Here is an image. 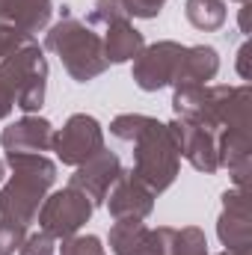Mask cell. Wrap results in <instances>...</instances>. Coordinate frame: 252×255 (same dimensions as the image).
Listing matches in <instances>:
<instances>
[{
    "instance_id": "1",
    "label": "cell",
    "mask_w": 252,
    "mask_h": 255,
    "mask_svg": "<svg viewBox=\"0 0 252 255\" xmlns=\"http://www.w3.org/2000/svg\"><path fill=\"white\" fill-rule=\"evenodd\" d=\"M110 133L116 139L133 142V175L148 184V190L163 193L169 190L181 169V154L175 145V136L169 125L142 116V113H122L110 122Z\"/></svg>"
},
{
    "instance_id": "2",
    "label": "cell",
    "mask_w": 252,
    "mask_h": 255,
    "mask_svg": "<svg viewBox=\"0 0 252 255\" xmlns=\"http://www.w3.org/2000/svg\"><path fill=\"white\" fill-rule=\"evenodd\" d=\"M250 83L241 86H178L172 92L175 119H187L214 133L226 128H250Z\"/></svg>"
},
{
    "instance_id": "3",
    "label": "cell",
    "mask_w": 252,
    "mask_h": 255,
    "mask_svg": "<svg viewBox=\"0 0 252 255\" xmlns=\"http://www.w3.org/2000/svg\"><path fill=\"white\" fill-rule=\"evenodd\" d=\"M6 166L12 175L0 187V220H12L30 229L45 196L57 184V163L45 154H6Z\"/></svg>"
},
{
    "instance_id": "4",
    "label": "cell",
    "mask_w": 252,
    "mask_h": 255,
    "mask_svg": "<svg viewBox=\"0 0 252 255\" xmlns=\"http://www.w3.org/2000/svg\"><path fill=\"white\" fill-rule=\"evenodd\" d=\"M48 86V60L36 39L12 51L0 60V119H6L15 107L24 116H36L45 104Z\"/></svg>"
},
{
    "instance_id": "5",
    "label": "cell",
    "mask_w": 252,
    "mask_h": 255,
    "mask_svg": "<svg viewBox=\"0 0 252 255\" xmlns=\"http://www.w3.org/2000/svg\"><path fill=\"white\" fill-rule=\"evenodd\" d=\"M45 48L60 57L63 68L77 83H89V80H95L98 74H104L110 68L107 57H104L101 36L89 24L77 21L68 9H63V18L48 30Z\"/></svg>"
},
{
    "instance_id": "6",
    "label": "cell",
    "mask_w": 252,
    "mask_h": 255,
    "mask_svg": "<svg viewBox=\"0 0 252 255\" xmlns=\"http://www.w3.org/2000/svg\"><path fill=\"white\" fill-rule=\"evenodd\" d=\"M92 211H95V205H92L80 190L63 187V190L45 196V202H42L36 220H39V229H42V232H48V235L57 238V241H65V238L77 235V232L89 223Z\"/></svg>"
},
{
    "instance_id": "7",
    "label": "cell",
    "mask_w": 252,
    "mask_h": 255,
    "mask_svg": "<svg viewBox=\"0 0 252 255\" xmlns=\"http://www.w3.org/2000/svg\"><path fill=\"white\" fill-rule=\"evenodd\" d=\"M101 148H104V128L95 116L74 113V116H68V122L60 130H54L51 151H57L60 163H65V166H80Z\"/></svg>"
},
{
    "instance_id": "8",
    "label": "cell",
    "mask_w": 252,
    "mask_h": 255,
    "mask_svg": "<svg viewBox=\"0 0 252 255\" xmlns=\"http://www.w3.org/2000/svg\"><path fill=\"white\" fill-rule=\"evenodd\" d=\"M181 54H184V45L172 42V39L145 45L139 51V57L133 60V83L142 92H157L163 86H172L175 68L181 63Z\"/></svg>"
},
{
    "instance_id": "9",
    "label": "cell",
    "mask_w": 252,
    "mask_h": 255,
    "mask_svg": "<svg viewBox=\"0 0 252 255\" xmlns=\"http://www.w3.org/2000/svg\"><path fill=\"white\" fill-rule=\"evenodd\" d=\"M154 199L157 196L148 190V184H142L130 169H122L104 202L113 223H142L154 211Z\"/></svg>"
},
{
    "instance_id": "10",
    "label": "cell",
    "mask_w": 252,
    "mask_h": 255,
    "mask_svg": "<svg viewBox=\"0 0 252 255\" xmlns=\"http://www.w3.org/2000/svg\"><path fill=\"white\" fill-rule=\"evenodd\" d=\"M119 175H122V160L113 151L101 148L98 154H92L89 160H83L80 166H74V175H71L68 187L80 190L92 205H101Z\"/></svg>"
},
{
    "instance_id": "11",
    "label": "cell",
    "mask_w": 252,
    "mask_h": 255,
    "mask_svg": "<svg viewBox=\"0 0 252 255\" xmlns=\"http://www.w3.org/2000/svg\"><path fill=\"white\" fill-rule=\"evenodd\" d=\"M169 130L175 136L178 154L193 169H199L205 175H214L220 169V163H217V133L214 130L196 125V122H187V119H172Z\"/></svg>"
},
{
    "instance_id": "12",
    "label": "cell",
    "mask_w": 252,
    "mask_h": 255,
    "mask_svg": "<svg viewBox=\"0 0 252 255\" xmlns=\"http://www.w3.org/2000/svg\"><path fill=\"white\" fill-rule=\"evenodd\" d=\"M217 235H220L226 250L250 253L252 223H250V202H247L244 187L223 193V214L217 220Z\"/></svg>"
},
{
    "instance_id": "13",
    "label": "cell",
    "mask_w": 252,
    "mask_h": 255,
    "mask_svg": "<svg viewBox=\"0 0 252 255\" xmlns=\"http://www.w3.org/2000/svg\"><path fill=\"white\" fill-rule=\"evenodd\" d=\"M6 154H45L54 148V125L39 116H24L0 133Z\"/></svg>"
},
{
    "instance_id": "14",
    "label": "cell",
    "mask_w": 252,
    "mask_h": 255,
    "mask_svg": "<svg viewBox=\"0 0 252 255\" xmlns=\"http://www.w3.org/2000/svg\"><path fill=\"white\" fill-rule=\"evenodd\" d=\"M110 250L113 255H163V238L160 229H148L145 223H113Z\"/></svg>"
},
{
    "instance_id": "15",
    "label": "cell",
    "mask_w": 252,
    "mask_h": 255,
    "mask_svg": "<svg viewBox=\"0 0 252 255\" xmlns=\"http://www.w3.org/2000/svg\"><path fill=\"white\" fill-rule=\"evenodd\" d=\"M217 71H220V54L211 45L184 48L181 63H178L175 77H172V89H178V86H208L217 77Z\"/></svg>"
},
{
    "instance_id": "16",
    "label": "cell",
    "mask_w": 252,
    "mask_h": 255,
    "mask_svg": "<svg viewBox=\"0 0 252 255\" xmlns=\"http://www.w3.org/2000/svg\"><path fill=\"white\" fill-rule=\"evenodd\" d=\"M54 15V0H0V24H9L27 36L45 30Z\"/></svg>"
},
{
    "instance_id": "17",
    "label": "cell",
    "mask_w": 252,
    "mask_h": 255,
    "mask_svg": "<svg viewBox=\"0 0 252 255\" xmlns=\"http://www.w3.org/2000/svg\"><path fill=\"white\" fill-rule=\"evenodd\" d=\"M101 42H104V57H107V63H113V65L136 60V57H139V51L145 48L142 33H139L130 21L110 24V27H107V33L101 36Z\"/></svg>"
},
{
    "instance_id": "18",
    "label": "cell",
    "mask_w": 252,
    "mask_h": 255,
    "mask_svg": "<svg viewBox=\"0 0 252 255\" xmlns=\"http://www.w3.org/2000/svg\"><path fill=\"white\" fill-rule=\"evenodd\" d=\"M160 238H163V255H208V238L196 226L184 229L160 226Z\"/></svg>"
},
{
    "instance_id": "19",
    "label": "cell",
    "mask_w": 252,
    "mask_h": 255,
    "mask_svg": "<svg viewBox=\"0 0 252 255\" xmlns=\"http://www.w3.org/2000/svg\"><path fill=\"white\" fill-rule=\"evenodd\" d=\"M184 12H187L190 24L196 30H205V33L220 30L226 24V15H229L226 12V0H187Z\"/></svg>"
},
{
    "instance_id": "20",
    "label": "cell",
    "mask_w": 252,
    "mask_h": 255,
    "mask_svg": "<svg viewBox=\"0 0 252 255\" xmlns=\"http://www.w3.org/2000/svg\"><path fill=\"white\" fill-rule=\"evenodd\" d=\"M122 21H130L125 0H95V6L89 12V24L110 27V24H122Z\"/></svg>"
},
{
    "instance_id": "21",
    "label": "cell",
    "mask_w": 252,
    "mask_h": 255,
    "mask_svg": "<svg viewBox=\"0 0 252 255\" xmlns=\"http://www.w3.org/2000/svg\"><path fill=\"white\" fill-rule=\"evenodd\" d=\"M60 255H107V250L95 235H71L63 241Z\"/></svg>"
},
{
    "instance_id": "22",
    "label": "cell",
    "mask_w": 252,
    "mask_h": 255,
    "mask_svg": "<svg viewBox=\"0 0 252 255\" xmlns=\"http://www.w3.org/2000/svg\"><path fill=\"white\" fill-rule=\"evenodd\" d=\"M27 238V226L12 223V220H0V255H15L18 247Z\"/></svg>"
},
{
    "instance_id": "23",
    "label": "cell",
    "mask_w": 252,
    "mask_h": 255,
    "mask_svg": "<svg viewBox=\"0 0 252 255\" xmlns=\"http://www.w3.org/2000/svg\"><path fill=\"white\" fill-rule=\"evenodd\" d=\"M18 255H57V238L39 229L24 238V244L18 247Z\"/></svg>"
},
{
    "instance_id": "24",
    "label": "cell",
    "mask_w": 252,
    "mask_h": 255,
    "mask_svg": "<svg viewBox=\"0 0 252 255\" xmlns=\"http://www.w3.org/2000/svg\"><path fill=\"white\" fill-rule=\"evenodd\" d=\"M33 36H27V33H21V30H15V27H9V24H0V60L3 57H9L12 51H18L21 45H27Z\"/></svg>"
},
{
    "instance_id": "25",
    "label": "cell",
    "mask_w": 252,
    "mask_h": 255,
    "mask_svg": "<svg viewBox=\"0 0 252 255\" xmlns=\"http://www.w3.org/2000/svg\"><path fill=\"white\" fill-rule=\"evenodd\" d=\"M130 18H157L160 9L166 6V0H125Z\"/></svg>"
},
{
    "instance_id": "26",
    "label": "cell",
    "mask_w": 252,
    "mask_h": 255,
    "mask_svg": "<svg viewBox=\"0 0 252 255\" xmlns=\"http://www.w3.org/2000/svg\"><path fill=\"white\" fill-rule=\"evenodd\" d=\"M220 255H247V253H238V250H223Z\"/></svg>"
},
{
    "instance_id": "27",
    "label": "cell",
    "mask_w": 252,
    "mask_h": 255,
    "mask_svg": "<svg viewBox=\"0 0 252 255\" xmlns=\"http://www.w3.org/2000/svg\"><path fill=\"white\" fill-rule=\"evenodd\" d=\"M3 175H6V160H0V181H3Z\"/></svg>"
},
{
    "instance_id": "28",
    "label": "cell",
    "mask_w": 252,
    "mask_h": 255,
    "mask_svg": "<svg viewBox=\"0 0 252 255\" xmlns=\"http://www.w3.org/2000/svg\"><path fill=\"white\" fill-rule=\"evenodd\" d=\"M238 3H250V0H238Z\"/></svg>"
}]
</instances>
